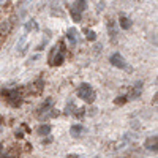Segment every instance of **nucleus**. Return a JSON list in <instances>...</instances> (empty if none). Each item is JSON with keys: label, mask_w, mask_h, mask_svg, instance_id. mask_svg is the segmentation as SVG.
Segmentation results:
<instances>
[{"label": "nucleus", "mask_w": 158, "mask_h": 158, "mask_svg": "<svg viewBox=\"0 0 158 158\" xmlns=\"http://www.w3.org/2000/svg\"><path fill=\"white\" fill-rule=\"evenodd\" d=\"M85 38L89 40V41H95V40H97V33L94 30H90V29H85Z\"/></svg>", "instance_id": "obj_11"}, {"label": "nucleus", "mask_w": 158, "mask_h": 158, "mask_svg": "<svg viewBox=\"0 0 158 158\" xmlns=\"http://www.w3.org/2000/svg\"><path fill=\"white\" fill-rule=\"evenodd\" d=\"M118 22H120V27H122L123 30H128V29L131 27V22H130V19H128L127 16H120Z\"/></svg>", "instance_id": "obj_10"}, {"label": "nucleus", "mask_w": 158, "mask_h": 158, "mask_svg": "<svg viewBox=\"0 0 158 158\" xmlns=\"http://www.w3.org/2000/svg\"><path fill=\"white\" fill-rule=\"evenodd\" d=\"M51 106H52V100H51V98H48V100H46V101H44V103L41 104V106H40V108L36 109V111H38V117H40V115H41L43 112H46V111H49V109H52Z\"/></svg>", "instance_id": "obj_7"}, {"label": "nucleus", "mask_w": 158, "mask_h": 158, "mask_svg": "<svg viewBox=\"0 0 158 158\" xmlns=\"http://www.w3.org/2000/svg\"><path fill=\"white\" fill-rule=\"evenodd\" d=\"M109 62H111V65H114V67H117V68H125L127 67L125 59L118 54V52H114V54L111 56V59H109Z\"/></svg>", "instance_id": "obj_3"}, {"label": "nucleus", "mask_w": 158, "mask_h": 158, "mask_svg": "<svg viewBox=\"0 0 158 158\" xmlns=\"http://www.w3.org/2000/svg\"><path fill=\"white\" fill-rule=\"evenodd\" d=\"M51 131H52V127L48 125V123H44V125H41V127L38 128V135L40 136H49Z\"/></svg>", "instance_id": "obj_8"}, {"label": "nucleus", "mask_w": 158, "mask_h": 158, "mask_svg": "<svg viewBox=\"0 0 158 158\" xmlns=\"http://www.w3.org/2000/svg\"><path fill=\"white\" fill-rule=\"evenodd\" d=\"M74 35H76V30H74V29H70V30L67 32V36H68V38L71 40L73 43H74Z\"/></svg>", "instance_id": "obj_14"}, {"label": "nucleus", "mask_w": 158, "mask_h": 158, "mask_svg": "<svg viewBox=\"0 0 158 158\" xmlns=\"http://www.w3.org/2000/svg\"><path fill=\"white\" fill-rule=\"evenodd\" d=\"M156 147H158V138H156V136L147 138V141H146V149H149V150H152V152H156Z\"/></svg>", "instance_id": "obj_6"}, {"label": "nucleus", "mask_w": 158, "mask_h": 158, "mask_svg": "<svg viewBox=\"0 0 158 158\" xmlns=\"http://www.w3.org/2000/svg\"><path fill=\"white\" fill-rule=\"evenodd\" d=\"M70 13H71V16H73V19H74V22H79L81 21V13H76V11H73V10H70Z\"/></svg>", "instance_id": "obj_12"}, {"label": "nucleus", "mask_w": 158, "mask_h": 158, "mask_svg": "<svg viewBox=\"0 0 158 158\" xmlns=\"http://www.w3.org/2000/svg\"><path fill=\"white\" fill-rule=\"evenodd\" d=\"M63 59H65L63 48L60 51L57 48H54V49H52V52H51V57H49V65H51V67H59V65L63 63Z\"/></svg>", "instance_id": "obj_2"}, {"label": "nucleus", "mask_w": 158, "mask_h": 158, "mask_svg": "<svg viewBox=\"0 0 158 158\" xmlns=\"http://www.w3.org/2000/svg\"><path fill=\"white\" fill-rule=\"evenodd\" d=\"M81 133H82V127L81 125H73L71 130H70V135L73 138H79V136H81Z\"/></svg>", "instance_id": "obj_9"}, {"label": "nucleus", "mask_w": 158, "mask_h": 158, "mask_svg": "<svg viewBox=\"0 0 158 158\" xmlns=\"http://www.w3.org/2000/svg\"><path fill=\"white\" fill-rule=\"evenodd\" d=\"M2 149H3V146H2V144H0V150H2Z\"/></svg>", "instance_id": "obj_15"}, {"label": "nucleus", "mask_w": 158, "mask_h": 158, "mask_svg": "<svg viewBox=\"0 0 158 158\" xmlns=\"http://www.w3.org/2000/svg\"><path fill=\"white\" fill-rule=\"evenodd\" d=\"M141 94H142V82H136V84L133 85V89H131L128 98H130V100H138V98L141 97Z\"/></svg>", "instance_id": "obj_4"}, {"label": "nucleus", "mask_w": 158, "mask_h": 158, "mask_svg": "<svg viewBox=\"0 0 158 158\" xmlns=\"http://www.w3.org/2000/svg\"><path fill=\"white\" fill-rule=\"evenodd\" d=\"M77 97L79 98H82V100H85L87 103H92L95 100V97H97V94L94 90H92V87L89 85V84H81L79 85V89H77Z\"/></svg>", "instance_id": "obj_1"}, {"label": "nucleus", "mask_w": 158, "mask_h": 158, "mask_svg": "<svg viewBox=\"0 0 158 158\" xmlns=\"http://www.w3.org/2000/svg\"><path fill=\"white\" fill-rule=\"evenodd\" d=\"M127 100H128L127 97H118V98H115V100H114V103H115V104H125V103H127Z\"/></svg>", "instance_id": "obj_13"}, {"label": "nucleus", "mask_w": 158, "mask_h": 158, "mask_svg": "<svg viewBox=\"0 0 158 158\" xmlns=\"http://www.w3.org/2000/svg\"><path fill=\"white\" fill-rule=\"evenodd\" d=\"M2 158H6V156H2Z\"/></svg>", "instance_id": "obj_16"}, {"label": "nucleus", "mask_w": 158, "mask_h": 158, "mask_svg": "<svg viewBox=\"0 0 158 158\" xmlns=\"http://www.w3.org/2000/svg\"><path fill=\"white\" fill-rule=\"evenodd\" d=\"M0 2H2V0H0Z\"/></svg>", "instance_id": "obj_17"}, {"label": "nucleus", "mask_w": 158, "mask_h": 158, "mask_svg": "<svg viewBox=\"0 0 158 158\" xmlns=\"http://www.w3.org/2000/svg\"><path fill=\"white\" fill-rule=\"evenodd\" d=\"M71 10L76 11V13L85 11L87 10V0H76V2L73 3V6H71Z\"/></svg>", "instance_id": "obj_5"}]
</instances>
